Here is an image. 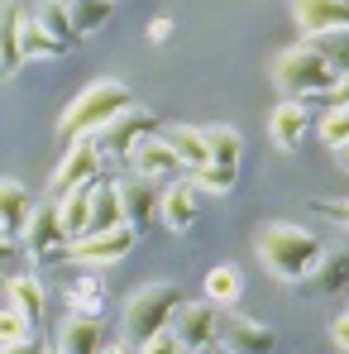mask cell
Returning a JSON list of instances; mask_svg holds the SVG:
<instances>
[{
    "label": "cell",
    "mask_w": 349,
    "mask_h": 354,
    "mask_svg": "<svg viewBox=\"0 0 349 354\" xmlns=\"http://www.w3.org/2000/svg\"><path fill=\"white\" fill-rule=\"evenodd\" d=\"M254 249H258V263L278 278V283H306V273L321 263V239L311 235V230H301V225H263L258 239H254Z\"/></svg>",
    "instance_id": "obj_1"
},
{
    "label": "cell",
    "mask_w": 349,
    "mask_h": 354,
    "mask_svg": "<svg viewBox=\"0 0 349 354\" xmlns=\"http://www.w3.org/2000/svg\"><path fill=\"white\" fill-rule=\"evenodd\" d=\"M134 106V91L115 82V77H106V82H91L77 101H67V111L58 120V134L62 139H91V134H101L111 120H120L124 111Z\"/></svg>",
    "instance_id": "obj_2"
},
{
    "label": "cell",
    "mask_w": 349,
    "mask_h": 354,
    "mask_svg": "<svg viewBox=\"0 0 349 354\" xmlns=\"http://www.w3.org/2000/svg\"><path fill=\"white\" fill-rule=\"evenodd\" d=\"M335 82H340V72L321 58L306 39L292 44V48H283V53L273 58V86H278L287 101H301V96H330Z\"/></svg>",
    "instance_id": "obj_3"
},
{
    "label": "cell",
    "mask_w": 349,
    "mask_h": 354,
    "mask_svg": "<svg viewBox=\"0 0 349 354\" xmlns=\"http://www.w3.org/2000/svg\"><path fill=\"white\" fill-rule=\"evenodd\" d=\"M182 306V292L173 283H144L139 292L124 301V330L134 340H149L158 330H173V316Z\"/></svg>",
    "instance_id": "obj_4"
},
{
    "label": "cell",
    "mask_w": 349,
    "mask_h": 354,
    "mask_svg": "<svg viewBox=\"0 0 349 354\" xmlns=\"http://www.w3.org/2000/svg\"><path fill=\"white\" fill-rule=\"evenodd\" d=\"M19 244H24V259H29L34 268H48V263L72 259V244H77V239L67 235V225H62L58 201H39V206H34V221H29V230H24Z\"/></svg>",
    "instance_id": "obj_5"
},
{
    "label": "cell",
    "mask_w": 349,
    "mask_h": 354,
    "mask_svg": "<svg viewBox=\"0 0 349 354\" xmlns=\"http://www.w3.org/2000/svg\"><path fill=\"white\" fill-rule=\"evenodd\" d=\"M163 124H158V115L149 111V106H129L120 120H111L101 134H91L96 139V149H101V158H111V163H134V153H139V144L144 139H153Z\"/></svg>",
    "instance_id": "obj_6"
},
{
    "label": "cell",
    "mask_w": 349,
    "mask_h": 354,
    "mask_svg": "<svg viewBox=\"0 0 349 354\" xmlns=\"http://www.w3.org/2000/svg\"><path fill=\"white\" fill-rule=\"evenodd\" d=\"M106 173V158H101V149H96V139H72L67 144V153H62V163L53 168V201L67 196V192H86V187H96Z\"/></svg>",
    "instance_id": "obj_7"
},
{
    "label": "cell",
    "mask_w": 349,
    "mask_h": 354,
    "mask_svg": "<svg viewBox=\"0 0 349 354\" xmlns=\"http://www.w3.org/2000/svg\"><path fill=\"white\" fill-rule=\"evenodd\" d=\"M173 330L187 354L216 350L220 345V306L216 301H182L173 316Z\"/></svg>",
    "instance_id": "obj_8"
},
{
    "label": "cell",
    "mask_w": 349,
    "mask_h": 354,
    "mask_svg": "<svg viewBox=\"0 0 349 354\" xmlns=\"http://www.w3.org/2000/svg\"><path fill=\"white\" fill-rule=\"evenodd\" d=\"M115 187H120V206H124V225H134L144 235L163 221V192L153 187V177L134 173V177H120Z\"/></svg>",
    "instance_id": "obj_9"
},
{
    "label": "cell",
    "mask_w": 349,
    "mask_h": 354,
    "mask_svg": "<svg viewBox=\"0 0 349 354\" xmlns=\"http://www.w3.org/2000/svg\"><path fill=\"white\" fill-rule=\"evenodd\" d=\"M134 244H139V230H134V225H115V230H106V235L77 239V244H72V263H82V268H111V263H120Z\"/></svg>",
    "instance_id": "obj_10"
},
{
    "label": "cell",
    "mask_w": 349,
    "mask_h": 354,
    "mask_svg": "<svg viewBox=\"0 0 349 354\" xmlns=\"http://www.w3.org/2000/svg\"><path fill=\"white\" fill-rule=\"evenodd\" d=\"M220 350L225 354H273L278 350V335L263 321H254V316L220 311Z\"/></svg>",
    "instance_id": "obj_11"
},
{
    "label": "cell",
    "mask_w": 349,
    "mask_h": 354,
    "mask_svg": "<svg viewBox=\"0 0 349 354\" xmlns=\"http://www.w3.org/2000/svg\"><path fill=\"white\" fill-rule=\"evenodd\" d=\"M292 24L301 29V39L349 29V0H292Z\"/></svg>",
    "instance_id": "obj_12"
},
{
    "label": "cell",
    "mask_w": 349,
    "mask_h": 354,
    "mask_svg": "<svg viewBox=\"0 0 349 354\" xmlns=\"http://www.w3.org/2000/svg\"><path fill=\"white\" fill-rule=\"evenodd\" d=\"M111 340H106V321L101 316H62L58 326V354H106Z\"/></svg>",
    "instance_id": "obj_13"
},
{
    "label": "cell",
    "mask_w": 349,
    "mask_h": 354,
    "mask_svg": "<svg viewBox=\"0 0 349 354\" xmlns=\"http://www.w3.org/2000/svg\"><path fill=\"white\" fill-rule=\"evenodd\" d=\"M34 206L39 201H29V192L15 182V177H5V187H0V230H5V254H15V244L24 239L29 230V221H34Z\"/></svg>",
    "instance_id": "obj_14"
},
{
    "label": "cell",
    "mask_w": 349,
    "mask_h": 354,
    "mask_svg": "<svg viewBox=\"0 0 349 354\" xmlns=\"http://www.w3.org/2000/svg\"><path fill=\"white\" fill-rule=\"evenodd\" d=\"M134 173H144V177H173V182H182V177H191L187 173V163L173 153V144L163 139V129L153 134V139H144L139 144V153H134Z\"/></svg>",
    "instance_id": "obj_15"
},
{
    "label": "cell",
    "mask_w": 349,
    "mask_h": 354,
    "mask_svg": "<svg viewBox=\"0 0 349 354\" xmlns=\"http://www.w3.org/2000/svg\"><path fill=\"white\" fill-rule=\"evenodd\" d=\"M306 292L326 297V292H349V249H326L321 263L306 273Z\"/></svg>",
    "instance_id": "obj_16"
},
{
    "label": "cell",
    "mask_w": 349,
    "mask_h": 354,
    "mask_svg": "<svg viewBox=\"0 0 349 354\" xmlns=\"http://www.w3.org/2000/svg\"><path fill=\"white\" fill-rule=\"evenodd\" d=\"M163 225L173 235H187L196 225V187H191V177L168 182V192H163Z\"/></svg>",
    "instance_id": "obj_17"
},
{
    "label": "cell",
    "mask_w": 349,
    "mask_h": 354,
    "mask_svg": "<svg viewBox=\"0 0 349 354\" xmlns=\"http://www.w3.org/2000/svg\"><path fill=\"white\" fill-rule=\"evenodd\" d=\"M5 297H10V306H15L19 316H29L34 330L44 326V283H39L34 273H15V278L5 283Z\"/></svg>",
    "instance_id": "obj_18"
},
{
    "label": "cell",
    "mask_w": 349,
    "mask_h": 354,
    "mask_svg": "<svg viewBox=\"0 0 349 354\" xmlns=\"http://www.w3.org/2000/svg\"><path fill=\"white\" fill-rule=\"evenodd\" d=\"M268 134H273V144L292 153L296 144H301V134H306V106L301 101H283L273 115H268Z\"/></svg>",
    "instance_id": "obj_19"
},
{
    "label": "cell",
    "mask_w": 349,
    "mask_h": 354,
    "mask_svg": "<svg viewBox=\"0 0 349 354\" xmlns=\"http://www.w3.org/2000/svg\"><path fill=\"white\" fill-rule=\"evenodd\" d=\"M163 139L173 144V153L187 163V173H196V168H206V163H211L206 129H196V124H173V129H163Z\"/></svg>",
    "instance_id": "obj_20"
},
{
    "label": "cell",
    "mask_w": 349,
    "mask_h": 354,
    "mask_svg": "<svg viewBox=\"0 0 349 354\" xmlns=\"http://www.w3.org/2000/svg\"><path fill=\"white\" fill-rule=\"evenodd\" d=\"M124 225V206H120V187L115 182H96L91 187V235H106V230H115Z\"/></svg>",
    "instance_id": "obj_21"
},
{
    "label": "cell",
    "mask_w": 349,
    "mask_h": 354,
    "mask_svg": "<svg viewBox=\"0 0 349 354\" xmlns=\"http://www.w3.org/2000/svg\"><path fill=\"white\" fill-rule=\"evenodd\" d=\"M67 311L72 316H106V283L96 268H86L72 288H67Z\"/></svg>",
    "instance_id": "obj_22"
},
{
    "label": "cell",
    "mask_w": 349,
    "mask_h": 354,
    "mask_svg": "<svg viewBox=\"0 0 349 354\" xmlns=\"http://www.w3.org/2000/svg\"><path fill=\"white\" fill-rule=\"evenodd\" d=\"M19 48H24V62H48V58H62V53H67L58 39L39 24V15H34V19L24 15V24H19Z\"/></svg>",
    "instance_id": "obj_23"
},
{
    "label": "cell",
    "mask_w": 349,
    "mask_h": 354,
    "mask_svg": "<svg viewBox=\"0 0 349 354\" xmlns=\"http://www.w3.org/2000/svg\"><path fill=\"white\" fill-rule=\"evenodd\" d=\"M239 292H244V273L234 263H220V268L206 273V301H216L220 311H230L234 301H239Z\"/></svg>",
    "instance_id": "obj_24"
},
{
    "label": "cell",
    "mask_w": 349,
    "mask_h": 354,
    "mask_svg": "<svg viewBox=\"0 0 349 354\" xmlns=\"http://www.w3.org/2000/svg\"><path fill=\"white\" fill-rule=\"evenodd\" d=\"M0 15H5V29H0V34H5V39H0V58H5V77H15V72L24 67V48H19V24H24V10H19L15 0H5V10H0Z\"/></svg>",
    "instance_id": "obj_25"
},
{
    "label": "cell",
    "mask_w": 349,
    "mask_h": 354,
    "mask_svg": "<svg viewBox=\"0 0 349 354\" xmlns=\"http://www.w3.org/2000/svg\"><path fill=\"white\" fill-rule=\"evenodd\" d=\"M58 211H62V225H67L72 239L91 235V187H86V192H67V196H58Z\"/></svg>",
    "instance_id": "obj_26"
},
{
    "label": "cell",
    "mask_w": 349,
    "mask_h": 354,
    "mask_svg": "<svg viewBox=\"0 0 349 354\" xmlns=\"http://www.w3.org/2000/svg\"><path fill=\"white\" fill-rule=\"evenodd\" d=\"M191 187L206 192V196H234V187H239V168H234V163H206V168L191 173Z\"/></svg>",
    "instance_id": "obj_27"
},
{
    "label": "cell",
    "mask_w": 349,
    "mask_h": 354,
    "mask_svg": "<svg viewBox=\"0 0 349 354\" xmlns=\"http://www.w3.org/2000/svg\"><path fill=\"white\" fill-rule=\"evenodd\" d=\"M39 24H44V29L58 39L67 53L82 44V34H77V24H72V10H67V5H58V0H44V10H39Z\"/></svg>",
    "instance_id": "obj_28"
},
{
    "label": "cell",
    "mask_w": 349,
    "mask_h": 354,
    "mask_svg": "<svg viewBox=\"0 0 349 354\" xmlns=\"http://www.w3.org/2000/svg\"><path fill=\"white\" fill-rule=\"evenodd\" d=\"M67 10H72V24H77V34L86 39V34H96V29H106V24H111V15H115V0H72Z\"/></svg>",
    "instance_id": "obj_29"
},
{
    "label": "cell",
    "mask_w": 349,
    "mask_h": 354,
    "mask_svg": "<svg viewBox=\"0 0 349 354\" xmlns=\"http://www.w3.org/2000/svg\"><path fill=\"white\" fill-rule=\"evenodd\" d=\"M206 149H211V163H234L239 168L244 139H239V129H230V124H211L206 129Z\"/></svg>",
    "instance_id": "obj_30"
},
{
    "label": "cell",
    "mask_w": 349,
    "mask_h": 354,
    "mask_svg": "<svg viewBox=\"0 0 349 354\" xmlns=\"http://www.w3.org/2000/svg\"><path fill=\"white\" fill-rule=\"evenodd\" d=\"M321 58L330 62L340 77H349V29H335V34H316V39H306Z\"/></svg>",
    "instance_id": "obj_31"
},
{
    "label": "cell",
    "mask_w": 349,
    "mask_h": 354,
    "mask_svg": "<svg viewBox=\"0 0 349 354\" xmlns=\"http://www.w3.org/2000/svg\"><path fill=\"white\" fill-rule=\"evenodd\" d=\"M321 139H326L330 149H340L349 139V106H330V111L321 115Z\"/></svg>",
    "instance_id": "obj_32"
},
{
    "label": "cell",
    "mask_w": 349,
    "mask_h": 354,
    "mask_svg": "<svg viewBox=\"0 0 349 354\" xmlns=\"http://www.w3.org/2000/svg\"><path fill=\"white\" fill-rule=\"evenodd\" d=\"M0 335H5V345H10V340H29V335H39V330L29 326V316H19L15 306H5V321H0Z\"/></svg>",
    "instance_id": "obj_33"
},
{
    "label": "cell",
    "mask_w": 349,
    "mask_h": 354,
    "mask_svg": "<svg viewBox=\"0 0 349 354\" xmlns=\"http://www.w3.org/2000/svg\"><path fill=\"white\" fill-rule=\"evenodd\" d=\"M139 354H187V350H182V340H177V330H158V335H149V340H139Z\"/></svg>",
    "instance_id": "obj_34"
},
{
    "label": "cell",
    "mask_w": 349,
    "mask_h": 354,
    "mask_svg": "<svg viewBox=\"0 0 349 354\" xmlns=\"http://www.w3.org/2000/svg\"><path fill=\"white\" fill-rule=\"evenodd\" d=\"M173 39V15H153L149 19V44H168Z\"/></svg>",
    "instance_id": "obj_35"
},
{
    "label": "cell",
    "mask_w": 349,
    "mask_h": 354,
    "mask_svg": "<svg viewBox=\"0 0 349 354\" xmlns=\"http://www.w3.org/2000/svg\"><path fill=\"white\" fill-rule=\"evenodd\" d=\"M5 354H53V350H48L39 335H29V340H10V345H5Z\"/></svg>",
    "instance_id": "obj_36"
},
{
    "label": "cell",
    "mask_w": 349,
    "mask_h": 354,
    "mask_svg": "<svg viewBox=\"0 0 349 354\" xmlns=\"http://www.w3.org/2000/svg\"><path fill=\"white\" fill-rule=\"evenodd\" d=\"M330 340H335V350H340V354H349V311L330 321Z\"/></svg>",
    "instance_id": "obj_37"
},
{
    "label": "cell",
    "mask_w": 349,
    "mask_h": 354,
    "mask_svg": "<svg viewBox=\"0 0 349 354\" xmlns=\"http://www.w3.org/2000/svg\"><path fill=\"white\" fill-rule=\"evenodd\" d=\"M321 216H330V221H340V225H349V201H311Z\"/></svg>",
    "instance_id": "obj_38"
},
{
    "label": "cell",
    "mask_w": 349,
    "mask_h": 354,
    "mask_svg": "<svg viewBox=\"0 0 349 354\" xmlns=\"http://www.w3.org/2000/svg\"><path fill=\"white\" fill-rule=\"evenodd\" d=\"M326 101H330V106H349V77H340V82H335V91H330Z\"/></svg>",
    "instance_id": "obj_39"
},
{
    "label": "cell",
    "mask_w": 349,
    "mask_h": 354,
    "mask_svg": "<svg viewBox=\"0 0 349 354\" xmlns=\"http://www.w3.org/2000/svg\"><path fill=\"white\" fill-rule=\"evenodd\" d=\"M330 153H335V163H340V168H345V173H349V139H345V144H340V149H330Z\"/></svg>",
    "instance_id": "obj_40"
},
{
    "label": "cell",
    "mask_w": 349,
    "mask_h": 354,
    "mask_svg": "<svg viewBox=\"0 0 349 354\" xmlns=\"http://www.w3.org/2000/svg\"><path fill=\"white\" fill-rule=\"evenodd\" d=\"M201 354H225V350H220V345H216V350H201Z\"/></svg>",
    "instance_id": "obj_41"
},
{
    "label": "cell",
    "mask_w": 349,
    "mask_h": 354,
    "mask_svg": "<svg viewBox=\"0 0 349 354\" xmlns=\"http://www.w3.org/2000/svg\"><path fill=\"white\" fill-rule=\"evenodd\" d=\"M106 354H124V350H120V345H111V350H106Z\"/></svg>",
    "instance_id": "obj_42"
},
{
    "label": "cell",
    "mask_w": 349,
    "mask_h": 354,
    "mask_svg": "<svg viewBox=\"0 0 349 354\" xmlns=\"http://www.w3.org/2000/svg\"><path fill=\"white\" fill-rule=\"evenodd\" d=\"M58 5H72V0H58Z\"/></svg>",
    "instance_id": "obj_43"
},
{
    "label": "cell",
    "mask_w": 349,
    "mask_h": 354,
    "mask_svg": "<svg viewBox=\"0 0 349 354\" xmlns=\"http://www.w3.org/2000/svg\"><path fill=\"white\" fill-rule=\"evenodd\" d=\"M115 5H120V0H115Z\"/></svg>",
    "instance_id": "obj_44"
}]
</instances>
